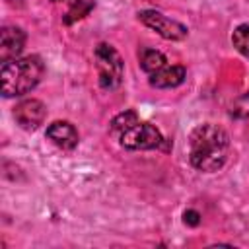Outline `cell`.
Masks as SVG:
<instances>
[{"label": "cell", "instance_id": "6da1fadb", "mask_svg": "<svg viewBox=\"0 0 249 249\" xmlns=\"http://www.w3.org/2000/svg\"><path fill=\"white\" fill-rule=\"evenodd\" d=\"M230 154V136L228 132L214 124L202 123L196 124L189 134V161L196 171L214 173L224 167Z\"/></svg>", "mask_w": 249, "mask_h": 249}, {"label": "cell", "instance_id": "7a4b0ae2", "mask_svg": "<svg viewBox=\"0 0 249 249\" xmlns=\"http://www.w3.org/2000/svg\"><path fill=\"white\" fill-rule=\"evenodd\" d=\"M45 76V64L37 54L18 56L0 68V84L4 97H21L35 89Z\"/></svg>", "mask_w": 249, "mask_h": 249}, {"label": "cell", "instance_id": "3957f363", "mask_svg": "<svg viewBox=\"0 0 249 249\" xmlns=\"http://www.w3.org/2000/svg\"><path fill=\"white\" fill-rule=\"evenodd\" d=\"M93 58L99 74V88L105 91H113L121 86L124 74V62L117 49L109 43H99L93 49Z\"/></svg>", "mask_w": 249, "mask_h": 249}, {"label": "cell", "instance_id": "277c9868", "mask_svg": "<svg viewBox=\"0 0 249 249\" xmlns=\"http://www.w3.org/2000/svg\"><path fill=\"white\" fill-rule=\"evenodd\" d=\"M165 142L160 128L150 123L138 121L119 136V144L124 150H158Z\"/></svg>", "mask_w": 249, "mask_h": 249}, {"label": "cell", "instance_id": "5b68a950", "mask_svg": "<svg viewBox=\"0 0 249 249\" xmlns=\"http://www.w3.org/2000/svg\"><path fill=\"white\" fill-rule=\"evenodd\" d=\"M138 19L150 27L152 31H156L160 37L167 39V41H181L189 35L187 25H183L177 19H171L167 16H163L158 10H140L138 12Z\"/></svg>", "mask_w": 249, "mask_h": 249}, {"label": "cell", "instance_id": "8992f818", "mask_svg": "<svg viewBox=\"0 0 249 249\" xmlns=\"http://www.w3.org/2000/svg\"><path fill=\"white\" fill-rule=\"evenodd\" d=\"M47 117V107L41 99H21L14 107V119L23 130H37Z\"/></svg>", "mask_w": 249, "mask_h": 249}, {"label": "cell", "instance_id": "52a82bcc", "mask_svg": "<svg viewBox=\"0 0 249 249\" xmlns=\"http://www.w3.org/2000/svg\"><path fill=\"white\" fill-rule=\"evenodd\" d=\"M25 47V31L18 25H6L0 31V62L14 60Z\"/></svg>", "mask_w": 249, "mask_h": 249}, {"label": "cell", "instance_id": "ba28073f", "mask_svg": "<svg viewBox=\"0 0 249 249\" xmlns=\"http://www.w3.org/2000/svg\"><path fill=\"white\" fill-rule=\"evenodd\" d=\"M45 136L54 144L58 146L60 150H74L80 142V136H78V130L72 123L68 121H53L47 130H45Z\"/></svg>", "mask_w": 249, "mask_h": 249}, {"label": "cell", "instance_id": "9c48e42d", "mask_svg": "<svg viewBox=\"0 0 249 249\" xmlns=\"http://www.w3.org/2000/svg\"><path fill=\"white\" fill-rule=\"evenodd\" d=\"M185 78H187V70H185V66H181V64H171V66L165 64L161 70L150 74L148 82H150L152 88H158V89H169V88H177V86H181V84L185 82Z\"/></svg>", "mask_w": 249, "mask_h": 249}, {"label": "cell", "instance_id": "30bf717a", "mask_svg": "<svg viewBox=\"0 0 249 249\" xmlns=\"http://www.w3.org/2000/svg\"><path fill=\"white\" fill-rule=\"evenodd\" d=\"M138 64H140V68L150 76V74L161 70V68L167 64V58H165L163 53H160V51H156V49L142 47V49L138 51Z\"/></svg>", "mask_w": 249, "mask_h": 249}, {"label": "cell", "instance_id": "8fae6325", "mask_svg": "<svg viewBox=\"0 0 249 249\" xmlns=\"http://www.w3.org/2000/svg\"><path fill=\"white\" fill-rule=\"evenodd\" d=\"M138 121H140V119H138L136 111H134V109H126V111L119 113L117 117H113V121H111V124H109V132L119 138L126 128H130V126L136 124Z\"/></svg>", "mask_w": 249, "mask_h": 249}, {"label": "cell", "instance_id": "7c38bea8", "mask_svg": "<svg viewBox=\"0 0 249 249\" xmlns=\"http://www.w3.org/2000/svg\"><path fill=\"white\" fill-rule=\"evenodd\" d=\"M93 8H95V2H93V0H78V2H74V4L70 6V10H68L66 16L62 18V21H64L66 25H72V23H76L78 19H84Z\"/></svg>", "mask_w": 249, "mask_h": 249}, {"label": "cell", "instance_id": "4fadbf2b", "mask_svg": "<svg viewBox=\"0 0 249 249\" xmlns=\"http://www.w3.org/2000/svg\"><path fill=\"white\" fill-rule=\"evenodd\" d=\"M231 45L235 51L249 58V23H239L231 33Z\"/></svg>", "mask_w": 249, "mask_h": 249}, {"label": "cell", "instance_id": "5bb4252c", "mask_svg": "<svg viewBox=\"0 0 249 249\" xmlns=\"http://www.w3.org/2000/svg\"><path fill=\"white\" fill-rule=\"evenodd\" d=\"M233 119H249V91H245L241 97H237L230 109Z\"/></svg>", "mask_w": 249, "mask_h": 249}, {"label": "cell", "instance_id": "9a60e30c", "mask_svg": "<svg viewBox=\"0 0 249 249\" xmlns=\"http://www.w3.org/2000/svg\"><path fill=\"white\" fill-rule=\"evenodd\" d=\"M183 222H185L187 226H198V224H200V214H198L196 210H187V212L183 214Z\"/></svg>", "mask_w": 249, "mask_h": 249}, {"label": "cell", "instance_id": "2e32d148", "mask_svg": "<svg viewBox=\"0 0 249 249\" xmlns=\"http://www.w3.org/2000/svg\"><path fill=\"white\" fill-rule=\"evenodd\" d=\"M51 2H64V0H51Z\"/></svg>", "mask_w": 249, "mask_h": 249}]
</instances>
